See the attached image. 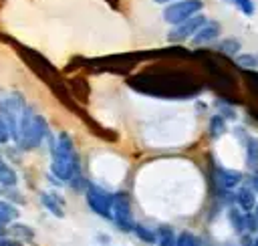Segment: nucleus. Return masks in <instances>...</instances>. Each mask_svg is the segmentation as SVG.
<instances>
[{"label": "nucleus", "mask_w": 258, "mask_h": 246, "mask_svg": "<svg viewBox=\"0 0 258 246\" xmlns=\"http://www.w3.org/2000/svg\"><path fill=\"white\" fill-rule=\"evenodd\" d=\"M117 230L121 232H133L135 218L131 210V198L127 192H113V204H111V218H109Z\"/></svg>", "instance_id": "20e7f679"}, {"label": "nucleus", "mask_w": 258, "mask_h": 246, "mask_svg": "<svg viewBox=\"0 0 258 246\" xmlns=\"http://www.w3.org/2000/svg\"><path fill=\"white\" fill-rule=\"evenodd\" d=\"M202 244H204V240L198 234H194L191 230L177 232V246H202Z\"/></svg>", "instance_id": "412c9836"}, {"label": "nucleus", "mask_w": 258, "mask_h": 246, "mask_svg": "<svg viewBox=\"0 0 258 246\" xmlns=\"http://www.w3.org/2000/svg\"><path fill=\"white\" fill-rule=\"evenodd\" d=\"M40 202L42 206L56 218H64V212H67V200L54 192V190H48V192H40Z\"/></svg>", "instance_id": "9b49d317"}, {"label": "nucleus", "mask_w": 258, "mask_h": 246, "mask_svg": "<svg viewBox=\"0 0 258 246\" xmlns=\"http://www.w3.org/2000/svg\"><path fill=\"white\" fill-rule=\"evenodd\" d=\"M252 212H254V216L258 218V200H256V206H254V210H252Z\"/></svg>", "instance_id": "cd10ccee"}, {"label": "nucleus", "mask_w": 258, "mask_h": 246, "mask_svg": "<svg viewBox=\"0 0 258 246\" xmlns=\"http://www.w3.org/2000/svg\"><path fill=\"white\" fill-rule=\"evenodd\" d=\"M16 181H18V175H16V171L4 161V159H0V183L2 186H6V188H14L16 186Z\"/></svg>", "instance_id": "6ab92c4d"}, {"label": "nucleus", "mask_w": 258, "mask_h": 246, "mask_svg": "<svg viewBox=\"0 0 258 246\" xmlns=\"http://www.w3.org/2000/svg\"><path fill=\"white\" fill-rule=\"evenodd\" d=\"M48 135H50V129H48V121L44 119V115H40L34 107L26 105L20 115L18 131L14 137V143L18 145V149L32 151V149L40 147Z\"/></svg>", "instance_id": "7ed1b4c3"}, {"label": "nucleus", "mask_w": 258, "mask_h": 246, "mask_svg": "<svg viewBox=\"0 0 258 246\" xmlns=\"http://www.w3.org/2000/svg\"><path fill=\"white\" fill-rule=\"evenodd\" d=\"M252 246H258V232L254 234V244H252Z\"/></svg>", "instance_id": "c85d7f7f"}, {"label": "nucleus", "mask_w": 258, "mask_h": 246, "mask_svg": "<svg viewBox=\"0 0 258 246\" xmlns=\"http://www.w3.org/2000/svg\"><path fill=\"white\" fill-rule=\"evenodd\" d=\"M157 232V246H177V232L169 224H159L155 228Z\"/></svg>", "instance_id": "2eb2a0df"}, {"label": "nucleus", "mask_w": 258, "mask_h": 246, "mask_svg": "<svg viewBox=\"0 0 258 246\" xmlns=\"http://www.w3.org/2000/svg\"><path fill=\"white\" fill-rule=\"evenodd\" d=\"M8 234H12L16 240H32L34 238V230H30L24 224H12L10 228H6Z\"/></svg>", "instance_id": "4be33fe9"}, {"label": "nucleus", "mask_w": 258, "mask_h": 246, "mask_svg": "<svg viewBox=\"0 0 258 246\" xmlns=\"http://www.w3.org/2000/svg\"><path fill=\"white\" fill-rule=\"evenodd\" d=\"M224 2H228L230 6H234V8H236L238 12H242L244 16H252L254 10H256V6H254L252 0H224Z\"/></svg>", "instance_id": "5701e85b"}, {"label": "nucleus", "mask_w": 258, "mask_h": 246, "mask_svg": "<svg viewBox=\"0 0 258 246\" xmlns=\"http://www.w3.org/2000/svg\"><path fill=\"white\" fill-rule=\"evenodd\" d=\"M0 214L6 218V222H12L18 218V208L6 200H0Z\"/></svg>", "instance_id": "b1692460"}, {"label": "nucleus", "mask_w": 258, "mask_h": 246, "mask_svg": "<svg viewBox=\"0 0 258 246\" xmlns=\"http://www.w3.org/2000/svg\"><path fill=\"white\" fill-rule=\"evenodd\" d=\"M234 206H238L244 212H252L256 206V192L250 186L240 183L238 188H234Z\"/></svg>", "instance_id": "f8f14e48"}, {"label": "nucleus", "mask_w": 258, "mask_h": 246, "mask_svg": "<svg viewBox=\"0 0 258 246\" xmlns=\"http://www.w3.org/2000/svg\"><path fill=\"white\" fill-rule=\"evenodd\" d=\"M214 48H216V52L234 58L238 52H242V42L236 36H226V38H218L214 42Z\"/></svg>", "instance_id": "4468645a"}, {"label": "nucleus", "mask_w": 258, "mask_h": 246, "mask_svg": "<svg viewBox=\"0 0 258 246\" xmlns=\"http://www.w3.org/2000/svg\"><path fill=\"white\" fill-rule=\"evenodd\" d=\"M226 131H228V121H226L220 113H214V115L210 117V121H208V135H210L212 139H218V137H222Z\"/></svg>", "instance_id": "dca6fc26"}, {"label": "nucleus", "mask_w": 258, "mask_h": 246, "mask_svg": "<svg viewBox=\"0 0 258 246\" xmlns=\"http://www.w3.org/2000/svg\"><path fill=\"white\" fill-rule=\"evenodd\" d=\"M226 216H228V222H230L232 230H234L238 236L248 232V212H244V210H240L238 206L232 204V206H228ZM248 234H250V232H248Z\"/></svg>", "instance_id": "ddd939ff"}, {"label": "nucleus", "mask_w": 258, "mask_h": 246, "mask_svg": "<svg viewBox=\"0 0 258 246\" xmlns=\"http://www.w3.org/2000/svg\"><path fill=\"white\" fill-rule=\"evenodd\" d=\"M206 20H208V18H206L202 12H198V14L189 16L187 20H183V22H179V24H173L171 30L167 32V40H169L171 44H179V42L189 40Z\"/></svg>", "instance_id": "0eeeda50"}, {"label": "nucleus", "mask_w": 258, "mask_h": 246, "mask_svg": "<svg viewBox=\"0 0 258 246\" xmlns=\"http://www.w3.org/2000/svg\"><path fill=\"white\" fill-rule=\"evenodd\" d=\"M220 34H222V24L218 20H214V18H208L189 40H191V46H198L200 48V46L214 44L220 38Z\"/></svg>", "instance_id": "1a4fd4ad"}, {"label": "nucleus", "mask_w": 258, "mask_h": 246, "mask_svg": "<svg viewBox=\"0 0 258 246\" xmlns=\"http://www.w3.org/2000/svg\"><path fill=\"white\" fill-rule=\"evenodd\" d=\"M248 186L258 194V169H252V173L248 175Z\"/></svg>", "instance_id": "393cba45"}, {"label": "nucleus", "mask_w": 258, "mask_h": 246, "mask_svg": "<svg viewBox=\"0 0 258 246\" xmlns=\"http://www.w3.org/2000/svg\"><path fill=\"white\" fill-rule=\"evenodd\" d=\"M85 200L93 214L109 220L111 218V204H113V192L105 190L103 186L89 181L85 188Z\"/></svg>", "instance_id": "39448f33"}, {"label": "nucleus", "mask_w": 258, "mask_h": 246, "mask_svg": "<svg viewBox=\"0 0 258 246\" xmlns=\"http://www.w3.org/2000/svg\"><path fill=\"white\" fill-rule=\"evenodd\" d=\"M234 63L242 71H258V52H238Z\"/></svg>", "instance_id": "f3484780"}, {"label": "nucleus", "mask_w": 258, "mask_h": 246, "mask_svg": "<svg viewBox=\"0 0 258 246\" xmlns=\"http://www.w3.org/2000/svg\"><path fill=\"white\" fill-rule=\"evenodd\" d=\"M234 133H236V137H238V139L242 141V145H244L246 165H248L250 169H258V137L250 135V133H248L246 129H242V127H236Z\"/></svg>", "instance_id": "9d476101"}, {"label": "nucleus", "mask_w": 258, "mask_h": 246, "mask_svg": "<svg viewBox=\"0 0 258 246\" xmlns=\"http://www.w3.org/2000/svg\"><path fill=\"white\" fill-rule=\"evenodd\" d=\"M202 246H214V244H202Z\"/></svg>", "instance_id": "c756f323"}, {"label": "nucleus", "mask_w": 258, "mask_h": 246, "mask_svg": "<svg viewBox=\"0 0 258 246\" xmlns=\"http://www.w3.org/2000/svg\"><path fill=\"white\" fill-rule=\"evenodd\" d=\"M127 85L139 93L163 99H189L202 91V85L185 73H141L127 81Z\"/></svg>", "instance_id": "f257e3e1"}, {"label": "nucleus", "mask_w": 258, "mask_h": 246, "mask_svg": "<svg viewBox=\"0 0 258 246\" xmlns=\"http://www.w3.org/2000/svg\"><path fill=\"white\" fill-rule=\"evenodd\" d=\"M202 10H204V0H175L163 8V20L173 26Z\"/></svg>", "instance_id": "423d86ee"}, {"label": "nucleus", "mask_w": 258, "mask_h": 246, "mask_svg": "<svg viewBox=\"0 0 258 246\" xmlns=\"http://www.w3.org/2000/svg\"><path fill=\"white\" fill-rule=\"evenodd\" d=\"M50 175L62 183H71L83 175L79 151L71 133L67 131H58L54 137H50Z\"/></svg>", "instance_id": "f03ea898"}, {"label": "nucleus", "mask_w": 258, "mask_h": 246, "mask_svg": "<svg viewBox=\"0 0 258 246\" xmlns=\"http://www.w3.org/2000/svg\"><path fill=\"white\" fill-rule=\"evenodd\" d=\"M6 224H8V222H6V218L0 214V226H6Z\"/></svg>", "instance_id": "bb28decb"}, {"label": "nucleus", "mask_w": 258, "mask_h": 246, "mask_svg": "<svg viewBox=\"0 0 258 246\" xmlns=\"http://www.w3.org/2000/svg\"><path fill=\"white\" fill-rule=\"evenodd\" d=\"M133 234H135L141 242H145V244H155V242H157V232H155V228H149L147 224H139V222H135Z\"/></svg>", "instance_id": "a211bd4d"}, {"label": "nucleus", "mask_w": 258, "mask_h": 246, "mask_svg": "<svg viewBox=\"0 0 258 246\" xmlns=\"http://www.w3.org/2000/svg\"><path fill=\"white\" fill-rule=\"evenodd\" d=\"M214 107H216V113H220L226 121H232V119H236V117H238V113H236L234 105H232L228 99H216V101H214Z\"/></svg>", "instance_id": "aec40b11"}, {"label": "nucleus", "mask_w": 258, "mask_h": 246, "mask_svg": "<svg viewBox=\"0 0 258 246\" xmlns=\"http://www.w3.org/2000/svg\"><path fill=\"white\" fill-rule=\"evenodd\" d=\"M155 4H169V2H175V0H153Z\"/></svg>", "instance_id": "a878e982"}, {"label": "nucleus", "mask_w": 258, "mask_h": 246, "mask_svg": "<svg viewBox=\"0 0 258 246\" xmlns=\"http://www.w3.org/2000/svg\"><path fill=\"white\" fill-rule=\"evenodd\" d=\"M212 179L216 188H224V190H234L242 183L244 173L232 167H226L222 163H214L212 165Z\"/></svg>", "instance_id": "6e6552de"}]
</instances>
